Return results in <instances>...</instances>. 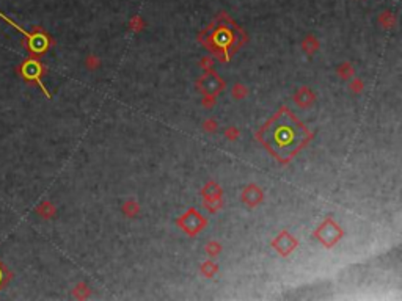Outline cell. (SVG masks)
<instances>
[{
    "mask_svg": "<svg viewBox=\"0 0 402 301\" xmlns=\"http://www.w3.org/2000/svg\"><path fill=\"white\" fill-rule=\"evenodd\" d=\"M0 18H3V19L8 22V24H11L13 27H16V29H18L19 32H22L25 36H29V38H30V47H32L33 50H35V52H42V50L46 49V44H47V39H46V36H42V35H29V33H27V32H24V30L19 27V25L13 24L10 19L5 18V16H3L2 13H0Z\"/></svg>",
    "mask_w": 402,
    "mask_h": 301,
    "instance_id": "cell-2",
    "label": "cell"
},
{
    "mask_svg": "<svg viewBox=\"0 0 402 301\" xmlns=\"http://www.w3.org/2000/svg\"><path fill=\"white\" fill-rule=\"evenodd\" d=\"M262 143L280 159H289L305 143L306 132L297 119L283 111L262 129Z\"/></svg>",
    "mask_w": 402,
    "mask_h": 301,
    "instance_id": "cell-1",
    "label": "cell"
},
{
    "mask_svg": "<svg viewBox=\"0 0 402 301\" xmlns=\"http://www.w3.org/2000/svg\"><path fill=\"white\" fill-rule=\"evenodd\" d=\"M0 279H2V271H0Z\"/></svg>",
    "mask_w": 402,
    "mask_h": 301,
    "instance_id": "cell-4",
    "label": "cell"
},
{
    "mask_svg": "<svg viewBox=\"0 0 402 301\" xmlns=\"http://www.w3.org/2000/svg\"><path fill=\"white\" fill-rule=\"evenodd\" d=\"M22 74H24V77H27V79H32V80H37V82H39V85H41V88L44 90V85L41 83V80H39V75H41V67H39V65L37 63V62H27V63H24V66H22ZM44 93H46V90H44ZM47 94V93H46Z\"/></svg>",
    "mask_w": 402,
    "mask_h": 301,
    "instance_id": "cell-3",
    "label": "cell"
}]
</instances>
